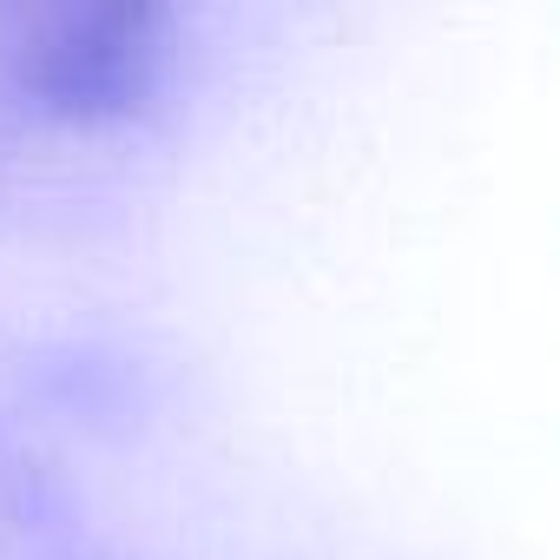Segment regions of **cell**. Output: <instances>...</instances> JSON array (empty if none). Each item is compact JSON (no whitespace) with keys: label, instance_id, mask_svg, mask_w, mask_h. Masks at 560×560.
I'll use <instances>...</instances> for the list:
<instances>
[{"label":"cell","instance_id":"6da1fadb","mask_svg":"<svg viewBox=\"0 0 560 560\" xmlns=\"http://www.w3.org/2000/svg\"><path fill=\"white\" fill-rule=\"evenodd\" d=\"M27 86L73 113H119L145 93L165 40V0H21Z\"/></svg>","mask_w":560,"mask_h":560}]
</instances>
